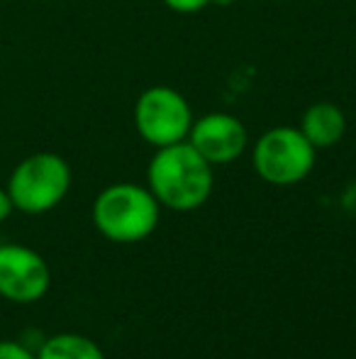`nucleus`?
<instances>
[{"mask_svg": "<svg viewBox=\"0 0 356 359\" xmlns=\"http://www.w3.org/2000/svg\"><path fill=\"white\" fill-rule=\"evenodd\" d=\"M149 191L169 210L188 213L213 194V164L188 140L159 147L147 169Z\"/></svg>", "mask_w": 356, "mask_h": 359, "instance_id": "1", "label": "nucleus"}, {"mask_svg": "<svg viewBox=\"0 0 356 359\" xmlns=\"http://www.w3.org/2000/svg\"><path fill=\"white\" fill-rule=\"evenodd\" d=\"M162 203L139 184H113L100 191L93 203V222L103 237L113 242L147 240L159 225Z\"/></svg>", "mask_w": 356, "mask_h": 359, "instance_id": "2", "label": "nucleus"}, {"mask_svg": "<svg viewBox=\"0 0 356 359\" xmlns=\"http://www.w3.org/2000/svg\"><path fill=\"white\" fill-rule=\"evenodd\" d=\"M71 189V166L54 151H37L22 159L10 174L8 194L15 210L42 215L57 208Z\"/></svg>", "mask_w": 356, "mask_h": 359, "instance_id": "3", "label": "nucleus"}, {"mask_svg": "<svg viewBox=\"0 0 356 359\" xmlns=\"http://www.w3.org/2000/svg\"><path fill=\"white\" fill-rule=\"evenodd\" d=\"M315 147L308 142L300 128H273L257 140L252 151L254 171L266 184L293 186L300 184L315 166Z\"/></svg>", "mask_w": 356, "mask_h": 359, "instance_id": "4", "label": "nucleus"}, {"mask_svg": "<svg viewBox=\"0 0 356 359\" xmlns=\"http://www.w3.org/2000/svg\"><path fill=\"white\" fill-rule=\"evenodd\" d=\"M190 125H193V110L178 90L152 86L137 98L134 128L144 142L154 144L157 149L188 140Z\"/></svg>", "mask_w": 356, "mask_h": 359, "instance_id": "5", "label": "nucleus"}, {"mask_svg": "<svg viewBox=\"0 0 356 359\" xmlns=\"http://www.w3.org/2000/svg\"><path fill=\"white\" fill-rule=\"evenodd\" d=\"M52 271L42 255L24 245H0V296L34 303L49 291Z\"/></svg>", "mask_w": 356, "mask_h": 359, "instance_id": "6", "label": "nucleus"}, {"mask_svg": "<svg viewBox=\"0 0 356 359\" xmlns=\"http://www.w3.org/2000/svg\"><path fill=\"white\" fill-rule=\"evenodd\" d=\"M188 142L210 164H229L247 149V128L229 113H210L193 120Z\"/></svg>", "mask_w": 356, "mask_h": 359, "instance_id": "7", "label": "nucleus"}, {"mask_svg": "<svg viewBox=\"0 0 356 359\" xmlns=\"http://www.w3.org/2000/svg\"><path fill=\"white\" fill-rule=\"evenodd\" d=\"M344 130H347L344 113L339 110V105L327 103V100L310 105L300 120V133L308 137L315 149H327L337 144L344 137Z\"/></svg>", "mask_w": 356, "mask_h": 359, "instance_id": "8", "label": "nucleus"}, {"mask_svg": "<svg viewBox=\"0 0 356 359\" xmlns=\"http://www.w3.org/2000/svg\"><path fill=\"white\" fill-rule=\"evenodd\" d=\"M37 359H105L98 342L78 332H62L39 345Z\"/></svg>", "mask_w": 356, "mask_h": 359, "instance_id": "9", "label": "nucleus"}, {"mask_svg": "<svg viewBox=\"0 0 356 359\" xmlns=\"http://www.w3.org/2000/svg\"><path fill=\"white\" fill-rule=\"evenodd\" d=\"M0 359H37V355L22 342L0 340Z\"/></svg>", "mask_w": 356, "mask_h": 359, "instance_id": "10", "label": "nucleus"}, {"mask_svg": "<svg viewBox=\"0 0 356 359\" xmlns=\"http://www.w3.org/2000/svg\"><path fill=\"white\" fill-rule=\"evenodd\" d=\"M173 13H183V15H190V13H198V10L208 8L213 0H164Z\"/></svg>", "mask_w": 356, "mask_h": 359, "instance_id": "11", "label": "nucleus"}, {"mask_svg": "<svg viewBox=\"0 0 356 359\" xmlns=\"http://www.w3.org/2000/svg\"><path fill=\"white\" fill-rule=\"evenodd\" d=\"M13 210H15V205H13V198H10L8 189H0V222L8 220Z\"/></svg>", "mask_w": 356, "mask_h": 359, "instance_id": "12", "label": "nucleus"}, {"mask_svg": "<svg viewBox=\"0 0 356 359\" xmlns=\"http://www.w3.org/2000/svg\"><path fill=\"white\" fill-rule=\"evenodd\" d=\"M213 3H218V5H229L232 0H213Z\"/></svg>", "mask_w": 356, "mask_h": 359, "instance_id": "13", "label": "nucleus"}]
</instances>
